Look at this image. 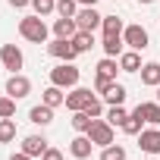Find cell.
I'll return each instance as SVG.
<instances>
[{"instance_id":"cell-1","label":"cell","mask_w":160,"mask_h":160,"mask_svg":"<svg viewBox=\"0 0 160 160\" xmlns=\"http://www.w3.org/2000/svg\"><path fill=\"white\" fill-rule=\"evenodd\" d=\"M19 32L25 41H35V44H44L47 41V25L41 22V16H25L19 22Z\"/></svg>"},{"instance_id":"cell-2","label":"cell","mask_w":160,"mask_h":160,"mask_svg":"<svg viewBox=\"0 0 160 160\" xmlns=\"http://www.w3.org/2000/svg\"><path fill=\"white\" fill-rule=\"evenodd\" d=\"M75 82H78V69H75L72 63H63V66L50 69V85H57V88H72Z\"/></svg>"},{"instance_id":"cell-3","label":"cell","mask_w":160,"mask_h":160,"mask_svg":"<svg viewBox=\"0 0 160 160\" xmlns=\"http://www.w3.org/2000/svg\"><path fill=\"white\" fill-rule=\"evenodd\" d=\"M101 22H104V16H101L94 7H85V10L75 13V25H78V32H94Z\"/></svg>"},{"instance_id":"cell-4","label":"cell","mask_w":160,"mask_h":160,"mask_svg":"<svg viewBox=\"0 0 160 160\" xmlns=\"http://www.w3.org/2000/svg\"><path fill=\"white\" fill-rule=\"evenodd\" d=\"M88 138L94 141V144H113V126L110 122H101V119H94L91 122V129H88Z\"/></svg>"},{"instance_id":"cell-5","label":"cell","mask_w":160,"mask_h":160,"mask_svg":"<svg viewBox=\"0 0 160 160\" xmlns=\"http://www.w3.org/2000/svg\"><path fill=\"white\" fill-rule=\"evenodd\" d=\"M47 50H50V57H57V60H66V63H72V60L78 57V50L72 47V41H69V38H57V41H53Z\"/></svg>"},{"instance_id":"cell-6","label":"cell","mask_w":160,"mask_h":160,"mask_svg":"<svg viewBox=\"0 0 160 160\" xmlns=\"http://www.w3.org/2000/svg\"><path fill=\"white\" fill-rule=\"evenodd\" d=\"M122 41H126L132 50H144V47H148V32H144L141 25H129V28L122 32Z\"/></svg>"},{"instance_id":"cell-7","label":"cell","mask_w":160,"mask_h":160,"mask_svg":"<svg viewBox=\"0 0 160 160\" xmlns=\"http://www.w3.org/2000/svg\"><path fill=\"white\" fill-rule=\"evenodd\" d=\"M0 60H3V66L7 69H22V50L16 47V44H3V47H0Z\"/></svg>"},{"instance_id":"cell-8","label":"cell","mask_w":160,"mask_h":160,"mask_svg":"<svg viewBox=\"0 0 160 160\" xmlns=\"http://www.w3.org/2000/svg\"><path fill=\"white\" fill-rule=\"evenodd\" d=\"M28 91H32V82H28L25 75H10V82H7V94H10V98L19 101V98H25Z\"/></svg>"},{"instance_id":"cell-9","label":"cell","mask_w":160,"mask_h":160,"mask_svg":"<svg viewBox=\"0 0 160 160\" xmlns=\"http://www.w3.org/2000/svg\"><path fill=\"white\" fill-rule=\"evenodd\" d=\"M138 144H141L144 154H160V132H157V129L138 132Z\"/></svg>"},{"instance_id":"cell-10","label":"cell","mask_w":160,"mask_h":160,"mask_svg":"<svg viewBox=\"0 0 160 160\" xmlns=\"http://www.w3.org/2000/svg\"><path fill=\"white\" fill-rule=\"evenodd\" d=\"M91 98H94V94H91L88 88H75L72 94H66V107H69V110H85Z\"/></svg>"},{"instance_id":"cell-11","label":"cell","mask_w":160,"mask_h":160,"mask_svg":"<svg viewBox=\"0 0 160 160\" xmlns=\"http://www.w3.org/2000/svg\"><path fill=\"white\" fill-rule=\"evenodd\" d=\"M91 148H94V141H91V138H88V132H85V135H78V138L72 141V148H69V151H72V157H75V160H85V157H91Z\"/></svg>"},{"instance_id":"cell-12","label":"cell","mask_w":160,"mask_h":160,"mask_svg":"<svg viewBox=\"0 0 160 160\" xmlns=\"http://www.w3.org/2000/svg\"><path fill=\"white\" fill-rule=\"evenodd\" d=\"M53 35H57V38H69V41H72V38L78 35L75 19H66V16H63V19H57V22H53Z\"/></svg>"},{"instance_id":"cell-13","label":"cell","mask_w":160,"mask_h":160,"mask_svg":"<svg viewBox=\"0 0 160 160\" xmlns=\"http://www.w3.org/2000/svg\"><path fill=\"white\" fill-rule=\"evenodd\" d=\"M22 151H25L28 157H41V154L47 151V141H44L41 135H28V138L22 141Z\"/></svg>"},{"instance_id":"cell-14","label":"cell","mask_w":160,"mask_h":160,"mask_svg":"<svg viewBox=\"0 0 160 160\" xmlns=\"http://www.w3.org/2000/svg\"><path fill=\"white\" fill-rule=\"evenodd\" d=\"M141 82L160 88V63H144L141 66Z\"/></svg>"},{"instance_id":"cell-15","label":"cell","mask_w":160,"mask_h":160,"mask_svg":"<svg viewBox=\"0 0 160 160\" xmlns=\"http://www.w3.org/2000/svg\"><path fill=\"white\" fill-rule=\"evenodd\" d=\"M119 69H122V72H138V69H141V57H138V50L119 53Z\"/></svg>"},{"instance_id":"cell-16","label":"cell","mask_w":160,"mask_h":160,"mask_svg":"<svg viewBox=\"0 0 160 160\" xmlns=\"http://www.w3.org/2000/svg\"><path fill=\"white\" fill-rule=\"evenodd\" d=\"M32 122H38V126H47V122H53V107H47V104H41V107H32Z\"/></svg>"},{"instance_id":"cell-17","label":"cell","mask_w":160,"mask_h":160,"mask_svg":"<svg viewBox=\"0 0 160 160\" xmlns=\"http://www.w3.org/2000/svg\"><path fill=\"white\" fill-rule=\"evenodd\" d=\"M141 122H144V116H141V110L135 107V110L129 113V119L122 122V132H129V135H138V132H141Z\"/></svg>"},{"instance_id":"cell-18","label":"cell","mask_w":160,"mask_h":160,"mask_svg":"<svg viewBox=\"0 0 160 160\" xmlns=\"http://www.w3.org/2000/svg\"><path fill=\"white\" fill-rule=\"evenodd\" d=\"M104 50H107V57H119L122 53V35H104Z\"/></svg>"},{"instance_id":"cell-19","label":"cell","mask_w":160,"mask_h":160,"mask_svg":"<svg viewBox=\"0 0 160 160\" xmlns=\"http://www.w3.org/2000/svg\"><path fill=\"white\" fill-rule=\"evenodd\" d=\"M138 110H141L144 122H151V126H160V104H138Z\"/></svg>"},{"instance_id":"cell-20","label":"cell","mask_w":160,"mask_h":160,"mask_svg":"<svg viewBox=\"0 0 160 160\" xmlns=\"http://www.w3.org/2000/svg\"><path fill=\"white\" fill-rule=\"evenodd\" d=\"M104 98H107V104H110V107H116V104H122V101H126V88L113 82V85L104 91Z\"/></svg>"},{"instance_id":"cell-21","label":"cell","mask_w":160,"mask_h":160,"mask_svg":"<svg viewBox=\"0 0 160 160\" xmlns=\"http://www.w3.org/2000/svg\"><path fill=\"white\" fill-rule=\"evenodd\" d=\"M72 47H75L78 53H85V50H91V47H94V38H91V32H78V35L72 38Z\"/></svg>"},{"instance_id":"cell-22","label":"cell","mask_w":160,"mask_h":160,"mask_svg":"<svg viewBox=\"0 0 160 160\" xmlns=\"http://www.w3.org/2000/svg\"><path fill=\"white\" fill-rule=\"evenodd\" d=\"M91 122H94V116H88L85 110H75V116H72V129L75 132H88Z\"/></svg>"},{"instance_id":"cell-23","label":"cell","mask_w":160,"mask_h":160,"mask_svg":"<svg viewBox=\"0 0 160 160\" xmlns=\"http://www.w3.org/2000/svg\"><path fill=\"white\" fill-rule=\"evenodd\" d=\"M98 75H104V78H116V60H113V57L101 60V63H98Z\"/></svg>"},{"instance_id":"cell-24","label":"cell","mask_w":160,"mask_h":160,"mask_svg":"<svg viewBox=\"0 0 160 160\" xmlns=\"http://www.w3.org/2000/svg\"><path fill=\"white\" fill-rule=\"evenodd\" d=\"M63 101H66V98H63V91H60L57 85H50V88L44 91V104H47V107H60Z\"/></svg>"},{"instance_id":"cell-25","label":"cell","mask_w":160,"mask_h":160,"mask_svg":"<svg viewBox=\"0 0 160 160\" xmlns=\"http://www.w3.org/2000/svg\"><path fill=\"white\" fill-rule=\"evenodd\" d=\"M126 119H129V113L122 110V104H116V107H110V113H107V122H110V126H122Z\"/></svg>"},{"instance_id":"cell-26","label":"cell","mask_w":160,"mask_h":160,"mask_svg":"<svg viewBox=\"0 0 160 160\" xmlns=\"http://www.w3.org/2000/svg\"><path fill=\"white\" fill-rule=\"evenodd\" d=\"M16 116V98H0V119Z\"/></svg>"},{"instance_id":"cell-27","label":"cell","mask_w":160,"mask_h":160,"mask_svg":"<svg viewBox=\"0 0 160 160\" xmlns=\"http://www.w3.org/2000/svg\"><path fill=\"white\" fill-rule=\"evenodd\" d=\"M104 35H122V22L116 19V16H104Z\"/></svg>"},{"instance_id":"cell-28","label":"cell","mask_w":160,"mask_h":160,"mask_svg":"<svg viewBox=\"0 0 160 160\" xmlns=\"http://www.w3.org/2000/svg\"><path fill=\"white\" fill-rule=\"evenodd\" d=\"M101 160H126V148H119V144H107L104 154H101Z\"/></svg>"},{"instance_id":"cell-29","label":"cell","mask_w":160,"mask_h":160,"mask_svg":"<svg viewBox=\"0 0 160 160\" xmlns=\"http://www.w3.org/2000/svg\"><path fill=\"white\" fill-rule=\"evenodd\" d=\"M75 3L78 0H57V13L66 19H75Z\"/></svg>"},{"instance_id":"cell-30","label":"cell","mask_w":160,"mask_h":160,"mask_svg":"<svg viewBox=\"0 0 160 160\" xmlns=\"http://www.w3.org/2000/svg\"><path fill=\"white\" fill-rule=\"evenodd\" d=\"M16 138V122L13 119H0V141H13Z\"/></svg>"},{"instance_id":"cell-31","label":"cell","mask_w":160,"mask_h":160,"mask_svg":"<svg viewBox=\"0 0 160 160\" xmlns=\"http://www.w3.org/2000/svg\"><path fill=\"white\" fill-rule=\"evenodd\" d=\"M32 7H35V13H38V16H47V13H53V10H57L53 0H32Z\"/></svg>"},{"instance_id":"cell-32","label":"cell","mask_w":160,"mask_h":160,"mask_svg":"<svg viewBox=\"0 0 160 160\" xmlns=\"http://www.w3.org/2000/svg\"><path fill=\"white\" fill-rule=\"evenodd\" d=\"M85 113H88V116H94V119H98V116H101V113H104V104H101V101H98V98H91V101H88V107H85Z\"/></svg>"},{"instance_id":"cell-33","label":"cell","mask_w":160,"mask_h":160,"mask_svg":"<svg viewBox=\"0 0 160 160\" xmlns=\"http://www.w3.org/2000/svg\"><path fill=\"white\" fill-rule=\"evenodd\" d=\"M110 85H113V78H104V75H98V78H94V88H98V91H107Z\"/></svg>"},{"instance_id":"cell-34","label":"cell","mask_w":160,"mask_h":160,"mask_svg":"<svg viewBox=\"0 0 160 160\" xmlns=\"http://www.w3.org/2000/svg\"><path fill=\"white\" fill-rule=\"evenodd\" d=\"M41 160H63V154H60V151H53V148H47V151L41 154Z\"/></svg>"},{"instance_id":"cell-35","label":"cell","mask_w":160,"mask_h":160,"mask_svg":"<svg viewBox=\"0 0 160 160\" xmlns=\"http://www.w3.org/2000/svg\"><path fill=\"white\" fill-rule=\"evenodd\" d=\"M25 3H32V0H10V7H16V10H19V7H25Z\"/></svg>"},{"instance_id":"cell-36","label":"cell","mask_w":160,"mask_h":160,"mask_svg":"<svg viewBox=\"0 0 160 160\" xmlns=\"http://www.w3.org/2000/svg\"><path fill=\"white\" fill-rule=\"evenodd\" d=\"M10 160H32V157H28V154H25V151H22V154H13V157H10Z\"/></svg>"},{"instance_id":"cell-37","label":"cell","mask_w":160,"mask_h":160,"mask_svg":"<svg viewBox=\"0 0 160 160\" xmlns=\"http://www.w3.org/2000/svg\"><path fill=\"white\" fill-rule=\"evenodd\" d=\"M78 3H85V7H94V3H98V0H78Z\"/></svg>"},{"instance_id":"cell-38","label":"cell","mask_w":160,"mask_h":160,"mask_svg":"<svg viewBox=\"0 0 160 160\" xmlns=\"http://www.w3.org/2000/svg\"><path fill=\"white\" fill-rule=\"evenodd\" d=\"M138 3H154V0H138Z\"/></svg>"},{"instance_id":"cell-39","label":"cell","mask_w":160,"mask_h":160,"mask_svg":"<svg viewBox=\"0 0 160 160\" xmlns=\"http://www.w3.org/2000/svg\"><path fill=\"white\" fill-rule=\"evenodd\" d=\"M157 101H160V91H157Z\"/></svg>"}]
</instances>
